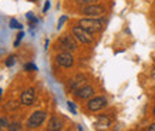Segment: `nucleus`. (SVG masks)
<instances>
[{
	"mask_svg": "<svg viewBox=\"0 0 155 131\" xmlns=\"http://www.w3.org/2000/svg\"><path fill=\"white\" fill-rule=\"evenodd\" d=\"M78 26H81L83 29H85L90 33H98L103 30L104 27V20H100L97 17H87V19H81L78 22Z\"/></svg>",
	"mask_w": 155,
	"mask_h": 131,
	"instance_id": "obj_1",
	"label": "nucleus"
},
{
	"mask_svg": "<svg viewBox=\"0 0 155 131\" xmlns=\"http://www.w3.org/2000/svg\"><path fill=\"white\" fill-rule=\"evenodd\" d=\"M73 36H74L78 42L84 43V44H91V43L94 42L93 33L87 32V30L83 29L81 26H74V27H73Z\"/></svg>",
	"mask_w": 155,
	"mask_h": 131,
	"instance_id": "obj_2",
	"label": "nucleus"
},
{
	"mask_svg": "<svg viewBox=\"0 0 155 131\" xmlns=\"http://www.w3.org/2000/svg\"><path fill=\"white\" fill-rule=\"evenodd\" d=\"M81 13L87 16V17H100L105 13V7L101 5H87L85 7L81 9Z\"/></svg>",
	"mask_w": 155,
	"mask_h": 131,
	"instance_id": "obj_3",
	"label": "nucleus"
},
{
	"mask_svg": "<svg viewBox=\"0 0 155 131\" xmlns=\"http://www.w3.org/2000/svg\"><path fill=\"white\" fill-rule=\"evenodd\" d=\"M47 118V113L44 111H34L27 120V127L30 130H33V128H37L40 127L44 123V120Z\"/></svg>",
	"mask_w": 155,
	"mask_h": 131,
	"instance_id": "obj_4",
	"label": "nucleus"
},
{
	"mask_svg": "<svg viewBox=\"0 0 155 131\" xmlns=\"http://www.w3.org/2000/svg\"><path fill=\"white\" fill-rule=\"evenodd\" d=\"M58 44H60V47L64 52H74L75 49H77V43H75L74 37L70 36V34H64L58 40Z\"/></svg>",
	"mask_w": 155,
	"mask_h": 131,
	"instance_id": "obj_5",
	"label": "nucleus"
},
{
	"mask_svg": "<svg viewBox=\"0 0 155 131\" xmlns=\"http://www.w3.org/2000/svg\"><path fill=\"white\" fill-rule=\"evenodd\" d=\"M105 106H107V98L105 97H93V98H90L88 104H87V108H88L90 111H100Z\"/></svg>",
	"mask_w": 155,
	"mask_h": 131,
	"instance_id": "obj_6",
	"label": "nucleus"
},
{
	"mask_svg": "<svg viewBox=\"0 0 155 131\" xmlns=\"http://www.w3.org/2000/svg\"><path fill=\"white\" fill-rule=\"evenodd\" d=\"M56 61L58 66L66 67V69H68V67H71V66L74 64V59H73V56H71L68 52H63V53H60V54H57Z\"/></svg>",
	"mask_w": 155,
	"mask_h": 131,
	"instance_id": "obj_7",
	"label": "nucleus"
},
{
	"mask_svg": "<svg viewBox=\"0 0 155 131\" xmlns=\"http://www.w3.org/2000/svg\"><path fill=\"white\" fill-rule=\"evenodd\" d=\"M75 96L80 100H88L94 96V89L91 86H83V87L75 90Z\"/></svg>",
	"mask_w": 155,
	"mask_h": 131,
	"instance_id": "obj_8",
	"label": "nucleus"
},
{
	"mask_svg": "<svg viewBox=\"0 0 155 131\" xmlns=\"http://www.w3.org/2000/svg\"><path fill=\"white\" fill-rule=\"evenodd\" d=\"M20 101H21V104H24V106H31L34 101V90L28 89V90H26V91H23L21 96H20Z\"/></svg>",
	"mask_w": 155,
	"mask_h": 131,
	"instance_id": "obj_9",
	"label": "nucleus"
},
{
	"mask_svg": "<svg viewBox=\"0 0 155 131\" xmlns=\"http://www.w3.org/2000/svg\"><path fill=\"white\" fill-rule=\"evenodd\" d=\"M63 128V120L58 118L57 116H53L48 123V131H58Z\"/></svg>",
	"mask_w": 155,
	"mask_h": 131,
	"instance_id": "obj_10",
	"label": "nucleus"
},
{
	"mask_svg": "<svg viewBox=\"0 0 155 131\" xmlns=\"http://www.w3.org/2000/svg\"><path fill=\"white\" fill-rule=\"evenodd\" d=\"M85 83V77L84 76H77L75 79H73L70 81V84H68V89L70 90H77V89H80V87H83Z\"/></svg>",
	"mask_w": 155,
	"mask_h": 131,
	"instance_id": "obj_11",
	"label": "nucleus"
},
{
	"mask_svg": "<svg viewBox=\"0 0 155 131\" xmlns=\"http://www.w3.org/2000/svg\"><path fill=\"white\" fill-rule=\"evenodd\" d=\"M95 126L98 127V128H107V127L111 126V118L108 117V116H105V114H101L97 118V124Z\"/></svg>",
	"mask_w": 155,
	"mask_h": 131,
	"instance_id": "obj_12",
	"label": "nucleus"
},
{
	"mask_svg": "<svg viewBox=\"0 0 155 131\" xmlns=\"http://www.w3.org/2000/svg\"><path fill=\"white\" fill-rule=\"evenodd\" d=\"M17 108H19L17 101H9L7 104H5V110H6V111H13V110H17Z\"/></svg>",
	"mask_w": 155,
	"mask_h": 131,
	"instance_id": "obj_13",
	"label": "nucleus"
},
{
	"mask_svg": "<svg viewBox=\"0 0 155 131\" xmlns=\"http://www.w3.org/2000/svg\"><path fill=\"white\" fill-rule=\"evenodd\" d=\"M10 29H17V30H21V29H23V24H20L17 20L12 19L10 20Z\"/></svg>",
	"mask_w": 155,
	"mask_h": 131,
	"instance_id": "obj_14",
	"label": "nucleus"
},
{
	"mask_svg": "<svg viewBox=\"0 0 155 131\" xmlns=\"http://www.w3.org/2000/svg\"><path fill=\"white\" fill-rule=\"evenodd\" d=\"M7 128L12 131H20L21 130V124H20V123H12V124H9Z\"/></svg>",
	"mask_w": 155,
	"mask_h": 131,
	"instance_id": "obj_15",
	"label": "nucleus"
},
{
	"mask_svg": "<svg viewBox=\"0 0 155 131\" xmlns=\"http://www.w3.org/2000/svg\"><path fill=\"white\" fill-rule=\"evenodd\" d=\"M27 19L30 20V24H31V27H34V26L37 24V19H36V17H34L31 13H27Z\"/></svg>",
	"mask_w": 155,
	"mask_h": 131,
	"instance_id": "obj_16",
	"label": "nucleus"
},
{
	"mask_svg": "<svg viewBox=\"0 0 155 131\" xmlns=\"http://www.w3.org/2000/svg\"><path fill=\"white\" fill-rule=\"evenodd\" d=\"M6 127H9V121H7V118L0 117V130H2V128H6Z\"/></svg>",
	"mask_w": 155,
	"mask_h": 131,
	"instance_id": "obj_17",
	"label": "nucleus"
},
{
	"mask_svg": "<svg viewBox=\"0 0 155 131\" xmlns=\"http://www.w3.org/2000/svg\"><path fill=\"white\" fill-rule=\"evenodd\" d=\"M27 71H36L37 70V66L33 64V63H28V64H26V67H24Z\"/></svg>",
	"mask_w": 155,
	"mask_h": 131,
	"instance_id": "obj_18",
	"label": "nucleus"
},
{
	"mask_svg": "<svg viewBox=\"0 0 155 131\" xmlns=\"http://www.w3.org/2000/svg\"><path fill=\"white\" fill-rule=\"evenodd\" d=\"M78 5H93L94 2H97V0H75Z\"/></svg>",
	"mask_w": 155,
	"mask_h": 131,
	"instance_id": "obj_19",
	"label": "nucleus"
},
{
	"mask_svg": "<svg viewBox=\"0 0 155 131\" xmlns=\"http://www.w3.org/2000/svg\"><path fill=\"white\" fill-rule=\"evenodd\" d=\"M16 63V60H14V57L13 56H10V57H7V60H6V66L7 67H12V66Z\"/></svg>",
	"mask_w": 155,
	"mask_h": 131,
	"instance_id": "obj_20",
	"label": "nucleus"
},
{
	"mask_svg": "<svg viewBox=\"0 0 155 131\" xmlns=\"http://www.w3.org/2000/svg\"><path fill=\"white\" fill-rule=\"evenodd\" d=\"M67 22V16H61L60 20H58V24H57V29H61V26Z\"/></svg>",
	"mask_w": 155,
	"mask_h": 131,
	"instance_id": "obj_21",
	"label": "nucleus"
},
{
	"mask_svg": "<svg viewBox=\"0 0 155 131\" xmlns=\"http://www.w3.org/2000/svg\"><path fill=\"white\" fill-rule=\"evenodd\" d=\"M24 37V33L23 32H20L19 34H17V39H16V42H14V46H19L20 44V40Z\"/></svg>",
	"mask_w": 155,
	"mask_h": 131,
	"instance_id": "obj_22",
	"label": "nucleus"
},
{
	"mask_svg": "<svg viewBox=\"0 0 155 131\" xmlns=\"http://www.w3.org/2000/svg\"><path fill=\"white\" fill-rule=\"evenodd\" d=\"M67 106H68V110H70L73 114H75L77 113V108H75V106H74V103H71V101H68L67 103Z\"/></svg>",
	"mask_w": 155,
	"mask_h": 131,
	"instance_id": "obj_23",
	"label": "nucleus"
},
{
	"mask_svg": "<svg viewBox=\"0 0 155 131\" xmlns=\"http://www.w3.org/2000/svg\"><path fill=\"white\" fill-rule=\"evenodd\" d=\"M48 9H50V2L47 0V2L44 3V7H43V13H47Z\"/></svg>",
	"mask_w": 155,
	"mask_h": 131,
	"instance_id": "obj_24",
	"label": "nucleus"
},
{
	"mask_svg": "<svg viewBox=\"0 0 155 131\" xmlns=\"http://www.w3.org/2000/svg\"><path fill=\"white\" fill-rule=\"evenodd\" d=\"M148 131H155V123H154V124H151V126L148 127Z\"/></svg>",
	"mask_w": 155,
	"mask_h": 131,
	"instance_id": "obj_25",
	"label": "nucleus"
},
{
	"mask_svg": "<svg viewBox=\"0 0 155 131\" xmlns=\"http://www.w3.org/2000/svg\"><path fill=\"white\" fill-rule=\"evenodd\" d=\"M2 96H3V90L0 89V100H2Z\"/></svg>",
	"mask_w": 155,
	"mask_h": 131,
	"instance_id": "obj_26",
	"label": "nucleus"
},
{
	"mask_svg": "<svg viewBox=\"0 0 155 131\" xmlns=\"http://www.w3.org/2000/svg\"><path fill=\"white\" fill-rule=\"evenodd\" d=\"M152 113H154V117H155V107H154V110H152Z\"/></svg>",
	"mask_w": 155,
	"mask_h": 131,
	"instance_id": "obj_27",
	"label": "nucleus"
}]
</instances>
